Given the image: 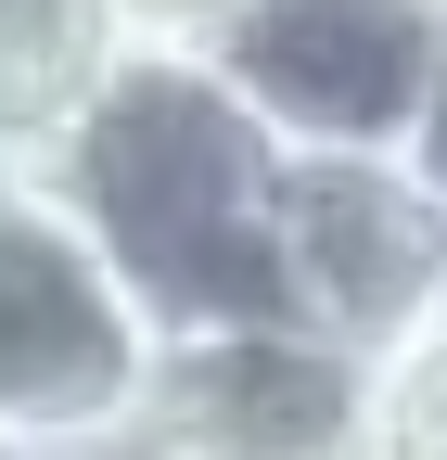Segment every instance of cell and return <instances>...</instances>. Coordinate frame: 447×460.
<instances>
[{
    "label": "cell",
    "instance_id": "obj_1",
    "mask_svg": "<svg viewBox=\"0 0 447 460\" xmlns=\"http://www.w3.org/2000/svg\"><path fill=\"white\" fill-rule=\"evenodd\" d=\"M26 154L90 217V243L153 307V332L294 320V281H282V141L231 102V77L205 51H116Z\"/></svg>",
    "mask_w": 447,
    "mask_h": 460
},
{
    "label": "cell",
    "instance_id": "obj_2",
    "mask_svg": "<svg viewBox=\"0 0 447 460\" xmlns=\"http://www.w3.org/2000/svg\"><path fill=\"white\" fill-rule=\"evenodd\" d=\"M166 332L90 243V217L51 192L39 154H0V435L39 460L128 447Z\"/></svg>",
    "mask_w": 447,
    "mask_h": 460
},
{
    "label": "cell",
    "instance_id": "obj_3",
    "mask_svg": "<svg viewBox=\"0 0 447 460\" xmlns=\"http://www.w3.org/2000/svg\"><path fill=\"white\" fill-rule=\"evenodd\" d=\"M282 281L307 332L397 371L447 332V192L409 154H282Z\"/></svg>",
    "mask_w": 447,
    "mask_h": 460
},
{
    "label": "cell",
    "instance_id": "obj_4",
    "mask_svg": "<svg viewBox=\"0 0 447 460\" xmlns=\"http://www.w3.org/2000/svg\"><path fill=\"white\" fill-rule=\"evenodd\" d=\"M128 447L141 460H371L383 447V358H358L307 320L166 332Z\"/></svg>",
    "mask_w": 447,
    "mask_h": 460
},
{
    "label": "cell",
    "instance_id": "obj_5",
    "mask_svg": "<svg viewBox=\"0 0 447 460\" xmlns=\"http://www.w3.org/2000/svg\"><path fill=\"white\" fill-rule=\"evenodd\" d=\"M434 39L422 0H256L205 65L282 154H409Z\"/></svg>",
    "mask_w": 447,
    "mask_h": 460
},
{
    "label": "cell",
    "instance_id": "obj_6",
    "mask_svg": "<svg viewBox=\"0 0 447 460\" xmlns=\"http://www.w3.org/2000/svg\"><path fill=\"white\" fill-rule=\"evenodd\" d=\"M256 0H116V51H217Z\"/></svg>",
    "mask_w": 447,
    "mask_h": 460
},
{
    "label": "cell",
    "instance_id": "obj_7",
    "mask_svg": "<svg viewBox=\"0 0 447 460\" xmlns=\"http://www.w3.org/2000/svg\"><path fill=\"white\" fill-rule=\"evenodd\" d=\"M409 166L447 192V39H434V77H422V115H409Z\"/></svg>",
    "mask_w": 447,
    "mask_h": 460
},
{
    "label": "cell",
    "instance_id": "obj_8",
    "mask_svg": "<svg viewBox=\"0 0 447 460\" xmlns=\"http://www.w3.org/2000/svg\"><path fill=\"white\" fill-rule=\"evenodd\" d=\"M0 460H39V447H13V435H0Z\"/></svg>",
    "mask_w": 447,
    "mask_h": 460
},
{
    "label": "cell",
    "instance_id": "obj_9",
    "mask_svg": "<svg viewBox=\"0 0 447 460\" xmlns=\"http://www.w3.org/2000/svg\"><path fill=\"white\" fill-rule=\"evenodd\" d=\"M0 154H13V115H0Z\"/></svg>",
    "mask_w": 447,
    "mask_h": 460
},
{
    "label": "cell",
    "instance_id": "obj_10",
    "mask_svg": "<svg viewBox=\"0 0 447 460\" xmlns=\"http://www.w3.org/2000/svg\"><path fill=\"white\" fill-rule=\"evenodd\" d=\"M422 13H434V26H447V0H422Z\"/></svg>",
    "mask_w": 447,
    "mask_h": 460
}]
</instances>
